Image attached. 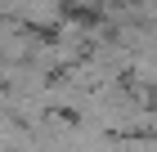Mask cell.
<instances>
[{
    "instance_id": "obj_1",
    "label": "cell",
    "mask_w": 157,
    "mask_h": 152,
    "mask_svg": "<svg viewBox=\"0 0 157 152\" xmlns=\"http://www.w3.org/2000/svg\"><path fill=\"white\" fill-rule=\"evenodd\" d=\"M23 143H27V125H18L13 117L0 112V152H18Z\"/></svg>"
},
{
    "instance_id": "obj_2",
    "label": "cell",
    "mask_w": 157,
    "mask_h": 152,
    "mask_svg": "<svg viewBox=\"0 0 157 152\" xmlns=\"http://www.w3.org/2000/svg\"><path fill=\"white\" fill-rule=\"evenodd\" d=\"M0 107H5V94H0Z\"/></svg>"
}]
</instances>
